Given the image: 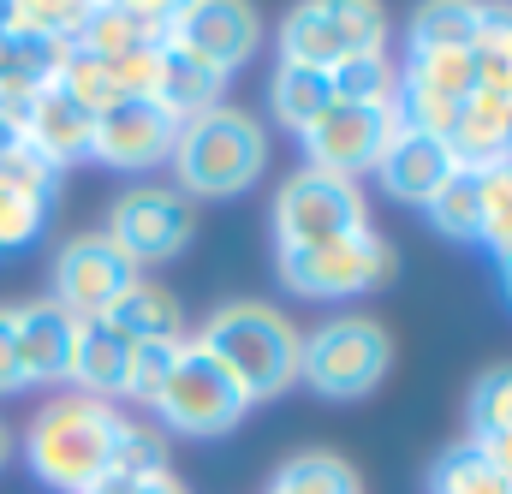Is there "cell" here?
Instances as JSON below:
<instances>
[{
	"label": "cell",
	"instance_id": "1",
	"mask_svg": "<svg viewBox=\"0 0 512 494\" xmlns=\"http://www.w3.org/2000/svg\"><path fill=\"white\" fill-rule=\"evenodd\" d=\"M131 417L114 411L108 399H84V393H60L48 399L30 429H24V459L30 471L54 494H90L120 459Z\"/></svg>",
	"mask_w": 512,
	"mask_h": 494
},
{
	"label": "cell",
	"instance_id": "2",
	"mask_svg": "<svg viewBox=\"0 0 512 494\" xmlns=\"http://www.w3.org/2000/svg\"><path fill=\"white\" fill-rule=\"evenodd\" d=\"M197 346L245 387V399H280L298 387V328L274 310V304H221L203 328H197Z\"/></svg>",
	"mask_w": 512,
	"mask_h": 494
},
{
	"label": "cell",
	"instance_id": "3",
	"mask_svg": "<svg viewBox=\"0 0 512 494\" xmlns=\"http://www.w3.org/2000/svg\"><path fill=\"white\" fill-rule=\"evenodd\" d=\"M262 161H268L262 125L245 108H227V102L179 125L173 155H167V167L179 173L173 191H185V197H239L256 185Z\"/></svg>",
	"mask_w": 512,
	"mask_h": 494
},
{
	"label": "cell",
	"instance_id": "4",
	"mask_svg": "<svg viewBox=\"0 0 512 494\" xmlns=\"http://www.w3.org/2000/svg\"><path fill=\"white\" fill-rule=\"evenodd\" d=\"M393 364V340L376 316H328L298 340V381L322 399H364Z\"/></svg>",
	"mask_w": 512,
	"mask_h": 494
},
{
	"label": "cell",
	"instance_id": "5",
	"mask_svg": "<svg viewBox=\"0 0 512 494\" xmlns=\"http://www.w3.org/2000/svg\"><path fill=\"white\" fill-rule=\"evenodd\" d=\"M358 54H387V12L370 0H310L280 24V66L334 72Z\"/></svg>",
	"mask_w": 512,
	"mask_h": 494
},
{
	"label": "cell",
	"instance_id": "6",
	"mask_svg": "<svg viewBox=\"0 0 512 494\" xmlns=\"http://www.w3.org/2000/svg\"><path fill=\"white\" fill-rule=\"evenodd\" d=\"M274 274L286 292L334 304V298H358V292L382 286L393 274V245L376 227H358L328 245H274Z\"/></svg>",
	"mask_w": 512,
	"mask_h": 494
},
{
	"label": "cell",
	"instance_id": "7",
	"mask_svg": "<svg viewBox=\"0 0 512 494\" xmlns=\"http://www.w3.org/2000/svg\"><path fill=\"white\" fill-rule=\"evenodd\" d=\"M149 411L161 417V429L191 435V441H209V435L239 429V423H245V411H251V399H245V387L221 370L197 340H185L179 364H173L167 387L155 393V405H149Z\"/></svg>",
	"mask_w": 512,
	"mask_h": 494
},
{
	"label": "cell",
	"instance_id": "8",
	"mask_svg": "<svg viewBox=\"0 0 512 494\" xmlns=\"http://www.w3.org/2000/svg\"><path fill=\"white\" fill-rule=\"evenodd\" d=\"M370 227V209H364V191L340 173H322V167H298L280 179L274 191V245H328V239H346Z\"/></svg>",
	"mask_w": 512,
	"mask_h": 494
},
{
	"label": "cell",
	"instance_id": "9",
	"mask_svg": "<svg viewBox=\"0 0 512 494\" xmlns=\"http://www.w3.org/2000/svg\"><path fill=\"white\" fill-rule=\"evenodd\" d=\"M102 233L126 250L137 268H161V262H173L179 250L191 245L197 209H191V197L173 191V185H131V191L114 197Z\"/></svg>",
	"mask_w": 512,
	"mask_h": 494
},
{
	"label": "cell",
	"instance_id": "10",
	"mask_svg": "<svg viewBox=\"0 0 512 494\" xmlns=\"http://www.w3.org/2000/svg\"><path fill=\"white\" fill-rule=\"evenodd\" d=\"M137 280H143V268L108 233H78L54 256V292L48 298L60 310H72L78 322H96V316H108L126 298Z\"/></svg>",
	"mask_w": 512,
	"mask_h": 494
},
{
	"label": "cell",
	"instance_id": "11",
	"mask_svg": "<svg viewBox=\"0 0 512 494\" xmlns=\"http://www.w3.org/2000/svg\"><path fill=\"white\" fill-rule=\"evenodd\" d=\"M399 125V108H358V102H334L322 120L310 125L298 143H304V167H322V173H340L358 185V173H376L387 137Z\"/></svg>",
	"mask_w": 512,
	"mask_h": 494
},
{
	"label": "cell",
	"instance_id": "12",
	"mask_svg": "<svg viewBox=\"0 0 512 494\" xmlns=\"http://www.w3.org/2000/svg\"><path fill=\"white\" fill-rule=\"evenodd\" d=\"M262 42V18L239 0H191V6H173V48L203 60L209 72L233 78Z\"/></svg>",
	"mask_w": 512,
	"mask_h": 494
},
{
	"label": "cell",
	"instance_id": "13",
	"mask_svg": "<svg viewBox=\"0 0 512 494\" xmlns=\"http://www.w3.org/2000/svg\"><path fill=\"white\" fill-rule=\"evenodd\" d=\"M173 137H179V120L161 102H114L108 114H96L90 161L114 173H149L173 155Z\"/></svg>",
	"mask_w": 512,
	"mask_h": 494
},
{
	"label": "cell",
	"instance_id": "14",
	"mask_svg": "<svg viewBox=\"0 0 512 494\" xmlns=\"http://www.w3.org/2000/svg\"><path fill=\"white\" fill-rule=\"evenodd\" d=\"M78 334L84 322L72 310H60L54 298H30L12 310V346H18V364H24V381H72V358H78Z\"/></svg>",
	"mask_w": 512,
	"mask_h": 494
},
{
	"label": "cell",
	"instance_id": "15",
	"mask_svg": "<svg viewBox=\"0 0 512 494\" xmlns=\"http://www.w3.org/2000/svg\"><path fill=\"white\" fill-rule=\"evenodd\" d=\"M376 173H382V191L393 203H411V209H429V197L459 173V155L441 143V137H429V131H411V125H393V137H387L382 161H376Z\"/></svg>",
	"mask_w": 512,
	"mask_h": 494
},
{
	"label": "cell",
	"instance_id": "16",
	"mask_svg": "<svg viewBox=\"0 0 512 494\" xmlns=\"http://www.w3.org/2000/svg\"><path fill=\"white\" fill-rule=\"evenodd\" d=\"M167 42H173V6H155V0L84 6V24L72 36V48H84L96 60H120L126 48H167Z\"/></svg>",
	"mask_w": 512,
	"mask_h": 494
},
{
	"label": "cell",
	"instance_id": "17",
	"mask_svg": "<svg viewBox=\"0 0 512 494\" xmlns=\"http://www.w3.org/2000/svg\"><path fill=\"white\" fill-rule=\"evenodd\" d=\"M18 137H24V149H30V155H42L54 173H66V167L90 161L96 114H84L60 84H48V90L30 102V114H24V125H18Z\"/></svg>",
	"mask_w": 512,
	"mask_h": 494
},
{
	"label": "cell",
	"instance_id": "18",
	"mask_svg": "<svg viewBox=\"0 0 512 494\" xmlns=\"http://www.w3.org/2000/svg\"><path fill=\"white\" fill-rule=\"evenodd\" d=\"M131 334H120L108 316H96V322H84V334H78V358H72V381H78V393L84 399H126V381H131Z\"/></svg>",
	"mask_w": 512,
	"mask_h": 494
},
{
	"label": "cell",
	"instance_id": "19",
	"mask_svg": "<svg viewBox=\"0 0 512 494\" xmlns=\"http://www.w3.org/2000/svg\"><path fill=\"white\" fill-rule=\"evenodd\" d=\"M459 167H495L512 155V90H471L459 108V131L447 137Z\"/></svg>",
	"mask_w": 512,
	"mask_h": 494
},
{
	"label": "cell",
	"instance_id": "20",
	"mask_svg": "<svg viewBox=\"0 0 512 494\" xmlns=\"http://www.w3.org/2000/svg\"><path fill=\"white\" fill-rule=\"evenodd\" d=\"M221 90H227V78L221 72H209L203 60H191V54H179L173 42L161 48V78H155V102L173 114V120H197V114H209V108H221Z\"/></svg>",
	"mask_w": 512,
	"mask_h": 494
},
{
	"label": "cell",
	"instance_id": "21",
	"mask_svg": "<svg viewBox=\"0 0 512 494\" xmlns=\"http://www.w3.org/2000/svg\"><path fill=\"white\" fill-rule=\"evenodd\" d=\"M108 322L131 334V340H185V316H179V298L167 286H155L149 274L131 286L126 298L108 310Z\"/></svg>",
	"mask_w": 512,
	"mask_h": 494
},
{
	"label": "cell",
	"instance_id": "22",
	"mask_svg": "<svg viewBox=\"0 0 512 494\" xmlns=\"http://www.w3.org/2000/svg\"><path fill=\"white\" fill-rule=\"evenodd\" d=\"M399 84H405V90H423V96H441V102H465V96L477 90V78H471V48H405Z\"/></svg>",
	"mask_w": 512,
	"mask_h": 494
},
{
	"label": "cell",
	"instance_id": "23",
	"mask_svg": "<svg viewBox=\"0 0 512 494\" xmlns=\"http://www.w3.org/2000/svg\"><path fill=\"white\" fill-rule=\"evenodd\" d=\"M268 108H274V120L286 125V131H298V137H304L310 125L334 108L328 72H310V66H280V72H274V84H268Z\"/></svg>",
	"mask_w": 512,
	"mask_h": 494
},
{
	"label": "cell",
	"instance_id": "24",
	"mask_svg": "<svg viewBox=\"0 0 512 494\" xmlns=\"http://www.w3.org/2000/svg\"><path fill=\"white\" fill-rule=\"evenodd\" d=\"M423 215H429L435 233H447V239H459V245H477V233H483V191H477V173L459 167V173L429 197Z\"/></svg>",
	"mask_w": 512,
	"mask_h": 494
},
{
	"label": "cell",
	"instance_id": "25",
	"mask_svg": "<svg viewBox=\"0 0 512 494\" xmlns=\"http://www.w3.org/2000/svg\"><path fill=\"white\" fill-rule=\"evenodd\" d=\"M471 78L477 90H512V6H483V24L471 36Z\"/></svg>",
	"mask_w": 512,
	"mask_h": 494
},
{
	"label": "cell",
	"instance_id": "26",
	"mask_svg": "<svg viewBox=\"0 0 512 494\" xmlns=\"http://www.w3.org/2000/svg\"><path fill=\"white\" fill-rule=\"evenodd\" d=\"M328 90H334V102L393 108V96H399V66H393L387 54H358V60H346V66L328 72Z\"/></svg>",
	"mask_w": 512,
	"mask_h": 494
},
{
	"label": "cell",
	"instance_id": "27",
	"mask_svg": "<svg viewBox=\"0 0 512 494\" xmlns=\"http://www.w3.org/2000/svg\"><path fill=\"white\" fill-rule=\"evenodd\" d=\"M477 24H483V6H465V0H435V6H417V12H411L405 48H471Z\"/></svg>",
	"mask_w": 512,
	"mask_h": 494
},
{
	"label": "cell",
	"instance_id": "28",
	"mask_svg": "<svg viewBox=\"0 0 512 494\" xmlns=\"http://www.w3.org/2000/svg\"><path fill=\"white\" fill-rule=\"evenodd\" d=\"M262 494H358V477H352V465L334 459V453H298V459H286V465L268 477Z\"/></svg>",
	"mask_w": 512,
	"mask_h": 494
},
{
	"label": "cell",
	"instance_id": "29",
	"mask_svg": "<svg viewBox=\"0 0 512 494\" xmlns=\"http://www.w3.org/2000/svg\"><path fill=\"white\" fill-rule=\"evenodd\" d=\"M429 494H512L507 477L477 453V441H459L435 459V477H429Z\"/></svg>",
	"mask_w": 512,
	"mask_h": 494
},
{
	"label": "cell",
	"instance_id": "30",
	"mask_svg": "<svg viewBox=\"0 0 512 494\" xmlns=\"http://www.w3.org/2000/svg\"><path fill=\"white\" fill-rule=\"evenodd\" d=\"M54 84H60L84 114H108L114 102H126L120 84H114V72H108V60H96V54H84V48H66V66H60Z\"/></svg>",
	"mask_w": 512,
	"mask_h": 494
},
{
	"label": "cell",
	"instance_id": "31",
	"mask_svg": "<svg viewBox=\"0 0 512 494\" xmlns=\"http://www.w3.org/2000/svg\"><path fill=\"white\" fill-rule=\"evenodd\" d=\"M84 24L78 0H12L6 6V30L12 36H36V42H72Z\"/></svg>",
	"mask_w": 512,
	"mask_h": 494
},
{
	"label": "cell",
	"instance_id": "32",
	"mask_svg": "<svg viewBox=\"0 0 512 494\" xmlns=\"http://www.w3.org/2000/svg\"><path fill=\"white\" fill-rule=\"evenodd\" d=\"M48 209H54V197H42V191H30V185H18V179L0 173V250L30 245L42 233Z\"/></svg>",
	"mask_w": 512,
	"mask_h": 494
},
{
	"label": "cell",
	"instance_id": "33",
	"mask_svg": "<svg viewBox=\"0 0 512 494\" xmlns=\"http://www.w3.org/2000/svg\"><path fill=\"white\" fill-rule=\"evenodd\" d=\"M465 411H471V441H483V435H507L512 429V364H495V370L477 375Z\"/></svg>",
	"mask_w": 512,
	"mask_h": 494
},
{
	"label": "cell",
	"instance_id": "34",
	"mask_svg": "<svg viewBox=\"0 0 512 494\" xmlns=\"http://www.w3.org/2000/svg\"><path fill=\"white\" fill-rule=\"evenodd\" d=\"M477 173V191H483V233H477V245H489L501 262L512 256V179L501 173V161L495 167H471Z\"/></svg>",
	"mask_w": 512,
	"mask_h": 494
},
{
	"label": "cell",
	"instance_id": "35",
	"mask_svg": "<svg viewBox=\"0 0 512 494\" xmlns=\"http://www.w3.org/2000/svg\"><path fill=\"white\" fill-rule=\"evenodd\" d=\"M185 340H137L131 346V381H126V399L131 405H155V393L167 387V375L179 364Z\"/></svg>",
	"mask_w": 512,
	"mask_h": 494
},
{
	"label": "cell",
	"instance_id": "36",
	"mask_svg": "<svg viewBox=\"0 0 512 494\" xmlns=\"http://www.w3.org/2000/svg\"><path fill=\"white\" fill-rule=\"evenodd\" d=\"M90 494H185V483L173 471H149V477H126V471H108Z\"/></svg>",
	"mask_w": 512,
	"mask_h": 494
},
{
	"label": "cell",
	"instance_id": "37",
	"mask_svg": "<svg viewBox=\"0 0 512 494\" xmlns=\"http://www.w3.org/2000/svg\"><path fill=\"white\" fill-rule=\"evenodd\" d=\"M24 364H18V346H12V310H0V399L24 393Z\"/></svg>",
	"mask_w": 512,
	"mask_h": 494
},
{
	"label": "cell",
	"instance_id": "38",
	"mask_svg": "<svg viewBox=\"0 0 512 494\" xmlns=\"http://www.w3.org/2000/svg\"><path fill=\"white\" fill-rule=\"evenodd\" d=\"M477 453L507 477V489H512V429H507V435H483V441H477Z\"/></svg>",
	"mask_w": 512,
	"mask_h": 494
},
{
	"label": "cell",
	"instance_id": "39",
	"mask_svg": "<svg viewBox=\"0 0 512 494\" xmlns=\"http://www.w3.org/2000/svg\"><path fill=\"white\" fill-rule=\"evenodd\" d=\"M12 459V435H6V423H0V465Z\"/></svg>",
	"mask_w": 512,
	"mask_h": 494
},
{
	"label": "cell",
	"instance_id": "40",
	"mask_svg": "<svg viewBox=\"0 0 512 494\" xmlns=\"http://www.w3.org/2000/svg\"><path fill=\"white\" fill-rule=\"evenodd\" d=\"M501 280H507V298H512V256L501 262Z\"/></svg>",
	"mask_w": 512,
	"mask_h": 494
},
{
	"label": "cell",
	"instance_id": "41",
	"mask_svg": "<svg viewBox=\"0 0 512 494\" xmlns=\"http://www.w3.org/2000/svg\"><path fill=\"white\" fill-rule=\"evenodd\" d=\"M501 173H507V179H512V155H507V161H501Z\"/></svg>",
	"mask_w": 512,
	"mask_h": 494
},
{
	"label": "cell",
	"instance_id": "42",
	"mask_svg": "<svg viewBox=\"0 0 512 494\" xmlns=\"http://www.w3.org/2000/svg\"><path fill=\"white\" fill-rule=\"evenodd\" d=\"M0 36H6V6H0Z\"/></svg>",
	"mask_w": 512,
	"mask_h": 494
}]
</instances>
